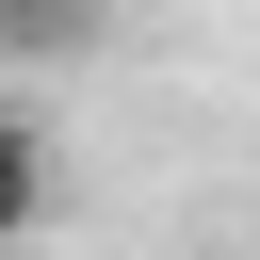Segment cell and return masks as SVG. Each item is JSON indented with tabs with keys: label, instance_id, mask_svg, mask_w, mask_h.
<instances>
[{
	"label": "cell",
	"instance_id": "1",
	"mask_svg": "<svg viewBox=\"0 0 260 260\" xmlns=\"http://www.w3.org/2000/svg\"><path fill=\"white\" fill-rule=\"evenodd\" d=\"M49 195H65V179H49V130H32V114H0V244H32V228H49Z\"/></svg>",
	"mask_w": 260,
	"mask_h": 260
},
{
	"label": "cell",
	"instance_id": "2",
	"mask_svg": "<svg viewBox=\"0 0 260 260\" xmlns=\"http://www.w3.org/2000/svg\"><path fill=\"white\" fill-rule=\"evenodd\" d=\"M98 0H0V49H81Z\"/></svg>",
	"mask_w": 260,
	"mask_h": 260
}]
</instances>
